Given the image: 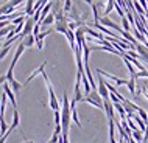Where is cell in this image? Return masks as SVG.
I'll return each mask as SVG.
<instances>
[{"instance_id":"obj_1","label":"cell","mask_w":148,"mask_h":143,"mask_svg":"<svg viewBox=\"0 0 148 143\" xmlns=\"http://www.w3.org/2000/svg\"><path fill=\"white\" fill-rule=\"evenodd\" d=\"M47 89H49V97H50L49 104H50L51 109H53V112H55V110H61V107H59V103H58V98H56V95H55L53 87H51V82H49V84H47Z\"/></svg>"},{"instance_id":"obj_2","label":"cell","mask_w":148,"mask_h":143,"mask_svg":"<svg viewBox=\"0 0 148 143\" xmlns=\"http://www.w3.org/2000/svg\"><path fill=\"white\" fill-rule=\"evenodd\" d=\"M100 23H101L103 27H106V28H112L115 33H120V34L123 33V28H120L117 23L112 22L109 17H105V16H101V17H100Z\"/></svg>"},{"instance_id":"obj_3","label":"cell","mask_w":148,"mask_h":143,"mask_svg":"<svg viewBox=\"0 0 148 143\" xmlns=\"http://www.w3.org/2000/svg\"><path fill=\"white\" fill-rule=\"evenodd\" d=\"M98 93H100V97L103 98V100H109V95L111 92L108 90V87H106V81L103 79V76H100L98 78Z\"/></svg>"},{"instance_id":"obj_4","label":"cell","mask_w":148,"mask_h":143,"mask_svg":"<svg viewBox=\"0 0 148 143\" xmlns=\"http://www.w3.org/2000/svg\"><path fill=\"white\" fill-rule=\"evenodd\" d=\"M36 27V20L33 17H27L25 20V27H23V31H22V37H27V36L33 34V30Z\"/></svg>"},{"instance_id":"obj_5","label":"cell","mask_w":148,"mask_h":143,"mask_svg":"<svg viewBox=\"0 0 148 143\" xmlns=\"http://www.w3.org/2000/svg\"><path fill=\"white\" fill-rule=\"evenodd\" d=\"M97 73H100L101 76H106L108 79H111V81H114L115 86H126L128 84V79L117 78V76H114V75H109V73H106V72H103V70H100V69H97Z\"/></svg>"},{"instance_id":"obj_6","label":"cell","mask_w":148,"mask_h":143,"mask_svg":"<svg viewBox=\"0 0 148 143\" xmlns=\"http://www.w3.org/2000/svg\"><path fill=\"white\" fill-rule=\"evenodd\" d=\"M25 48H27V47L23 45V42H22V41L17 44V47H16V53H14V58H13V61H11V65H10L11 69H14V65L17 64L19 58L22 56V53H23V51H25Z\"/></svg>"},{"instance_id":"obj_7","label":"cell","mask_w":148,"mask_h":143,"mask_svg":"<svg viewBox=\"0 0 148 143\" xmlns=\"http://www.w3.org/2000/svg\"><path fill=\"white\" fill-rule=\"evenodd\" d=\"M3 90H5V93L8 95V98H10V101H11V104H13L14 109H17V103H16V95L13 92V89H11V86H10V82H5L3 84Z\"/></svg>"},{"instance_id":"obj_8","label":"cell","mask_w":148,"mask_h":143,"mask_svg":"<svg viewBox=\"0 0 148 143\" xmlns=\"http://www.w3.org/2000/svg\"><path fill=\"white\" fill-rule=\"evenodd\" d=\"M105 110L108 115V120H114V104L109 100H105Z\"/></svg>"},{"instance_id":"obj_9","label":"cell","mask_w":148,"mask_h":143,"mask_svg":"<svg viewBox=\"0 0 148 143\" xmlns=\"http://www.w3.org/2000/svg\"><path fill=\"white\" fill-rule=\"evenodd\" d=\"M45 64H47V61H45V62H42V64L39 65V69H36V70L33 72V73H31L28 78H27V81H25V84H23V86H27V84H28V82L31 81V79H33V78H36V76H38V75H42L44 69H45Z\"/></svg>"},{"instance_id":"obj_10","label":"cell","mask_w":148,"mask_h":143,"mask_svg":"<svg viewBox=\"0 0 148 143\" xmlns=\"http://www.w3.org/2000/svg\"><path fill=\"white\" fill-rule=\"evenodd\" d=\"M55 30L61 34H66L67 31H69V23L67 22H56L55 23Z\"/></svg>"},{"instance_id":"obj_11","label":"cell","mask_w":148,"mask_h":143,"mask_svg":"<svg viewBox=\"0 0 148 143\" xmlns=\"http://www.w3.org/2000/svg\"><path fill=\"white\" fill-rule=\"evenodd\" d=\"M19 125H21V115H19V110H17V109H14V112H13V123H11V128L16 129V128H19Z\"/></svg>"},{"instance_id":"obj_12","label":"cell","mask_w":148,"mask_h":143,"mask_svg":"<svg viewBox=\"0 0 148 143\" xmlns=\"http://www.w3.org/2000/svg\"><path fill=\"white\" fill-rule=\"evenodd\" d=\"M114 8H115V0H108L106 8H105V11H103V16H105V17H108V14L112 13Z\"/></svg>"},{"instance_id":"obj_13","label":"cell","mask_w":148,"mask_h":143,"mask_svg":"<svg viewBox=\"0 0 148 143\" xmlns=\"http://www.w3.org/2000/svg\"><path fill=\"white\" fill-rule=\"evenodd\" d=\"M22 42H23V45L28 48V47H33L34 45V42H36V37H34V34H30V36H27V37H23L22 39Z\"/></svg>"},{"instance_id":"obj_14","label":"cell","mask_w":148,"mask_h":143,"mask_svg":"<svg viewBox=\"0 0 148 143\" xmlns=\"http://www.w3.org/2000/svg\"><path fill=\"white\" fill-rule=\"evenodd\" d=\"M122 58H123V61H125V65L128 67V70H130L131 76H136V73H137V72H136V69H134V67H133V64H131V61H130V59L126 58V54H123Z\"/></svg>"},{"instance_id":"obj_15","label":"cell","mask_w":148,"mask_h":143,"mask_svg":"<svg viewBox=\"0 0 148 143\" xmlns=\"http://www.w3.org/2000/svg\"><path fill=\"white\" fill-rule=\"evenodd\" d=\"M126 86H128V90H130L133 95L137 93V92H136V78H134V76H131L130 79H128V84H126Z\"/></svg>"},{"instance_id":"obj_16","label":"cell","mask_w":148,"mask_h":143,"mask_svg":"<svg viewBox=\"0 0 148 143\" xmlns=\"http://www.w3.org/2000/svg\"><path fill=\"white\" fill-rule=\"evenodd\" d=\"M51 23H56V17H55V14H51V13H50V14L42 20L41 25H51Z\"/></svg>"},{"instance_id":"obj_17","label":"cell","mask_w":148,"mask_h":143,"mask_svg":"<svg viewBox=\"0 0 148 143\" xmlns=\"http://www.w3.org/2000/svg\"><path fill=\"white\" fill-rule=\"evenodd\" d=\"M131 137H133L137 143H143V132H142V131H139V129L133 131V136H131Z\"/></svg>"},{"instance_id":"obj_18","label":"cell","mask_w":148,"mask_h":143,"mask_svg":"<svg viewBox=\"0 0 148 143\" xmlns=\"http://www.w3.org/2000/svg\"><path fill=\"white\" fill-rule=\"evenodd\" d=\"M67 14H69L70 17H72V20H73V22H79V13L77 11V8H75V6L72 8V10H70Z\"/></svg>"},{"instance_id":"obj_19","label":"cell","mask_w":148,"mask_h":143,"mask_svg":"<svg viewBox=\"0 0 148 143\" xmlns=\"http://www.w3.org/2000/svg\"><path fill=\"white\" fill-rule=\"evenodd\" d=\"M122 28H123V31H126V33H130V31H131V25H130L128 17H123L122 19Z\"/></svg>"},{"instance_id":"obj_20","label":"cell","mask_w":148,"mask_h":143,"mask_svg":"<svg viewBox=\"0 0 148 143\" xmlns=\"http://www.w3.org/2000/svg\"><path fill=\"white\" fill-rule=\"evenodd\" d=\"M10 86H11V89H13V92H14V93H16V92H19V90L22 89V84H21L19 81H16V79H14L13 82H11Z\"/></svg>"},{"instance_id":"obj_21","label":"cell","mask_w":148,"mask_h":143,"mask_svg":"<svg viewBox=\"0 0 148 143\" xmlns=\"http://www.w3.org/2000/svg\"><path fill=\"white\" fill-rule=\"evenodd\" d=\"M72 8H73V5H72V0H64V8H62L64 13L67 14V13L72 10Z\"/></svg>"},{"instance_id":"obj_22","label":"cell","mask_w":148,"mask_h":143,"mask_svg":"<svg viewBox=\"0 0 148 143\" xmlns=\"http://www.w3.org/2000/svg\"><path fill=\"white\" fill-rule=\"evenodd\" d=\"M5 76H6V82H10V84L14 81V76H13V69H11V67L8 69V72H6V75H5Z\"/></svg>"},{"instance_id":"obj_23","label":"cell","mask_w":148,"mask_h":143,"mask_svg":"<svg viewBox=\"0 0 148 143\" xmlns=\"http://www.w3.org/2000/svg\"><path fill=\"white\" fill-rule=\"evenodd\" d=\"M137 114H139V117H140L142 120H143V121H145L147 125H148V114H147L145 110L142 109V107H140V109H139V112H137Z\"/></svg>"},{"instance_id":"obj_24","label":"cell","mask_w":148,"mask_h":143,"mask_svg":"<svg viewBox=\"0 0 148 143\" xmlns=\"http://www.w3.org/2000/svg\"><path fill=\"white\" fill-rule=\"evenodd\" d=\"M55 125L61 126V112L59 110H55Z\"/></svg>"},{"instance_id":"obj_25","label":"cell","mask_w":148,"mask_h":143,"mask_svg":"<svg viewBox=\"0 0 148 143\" xmlns=\"http://www.w3.org/2000/svg\"><path fill=\"white\" fill-rule=\"evenodd\" d=\"M49 34H50V31H41V33L36 36V41H44L45 36H49Z\"/></svg>"},{"instance_id":"obj_26","label":"cell","mask_w":148,"mask_h":143,"mask_svg":"<svg viewBox=\"0 0 148 143\" xmlns=\"http://www.w3.org/2000/svg\"><path fill=\"white\" fill-rule=\"evenodd\" d=\"M8 51H10L8 47H2V48H0V61H2V59H5V56L8 54Z\"/></svg>"},{"instance_id":"obj_27","label":"cell","mask_w":148,"mask_h":143,"mask_svg":"<svg viewBox=\"0 0 148 143\" xmlns=\"http://www.w3.org/2000/svg\"><path fill=\"white\" fill-rule=\"evenodd\" d=\"M139 93H142L143 97H145L147 100H148V89H147V86H142V89H140V90H139V92H137V95H139Z\"/></svg>"},{"instance_id":"obj_28","label":"cell","mask_w":148,"mask_h":143,"mask_svg":"<svg viewBox=\"0 0 148 143\" xmlns=\"http://www.w3.org/2000/svg\"><path fill=\"white\" fill-rule=\"evenodd\" d=\"M22 2H25V0H10V2H8V3H10V6H13V8H16V6H17V5H21Z\"/></svg>"},{"instance_id":"obj_29","label":"cell","mask_w":148,"mask_h":143,"mask_svg":"<svg viewBox=\"0 0 148 143\" xmlns=\"http://www.w3.org/2000/svg\"><path fill=\"white\" fill-rule=\"evenodd\" d=\"M36 47H38V50H42L44 48V41H36Z\"/></svg>"},{"instance_id":"obj_30","label":"cell","mask_w":148,"mask_h":143,"mask_svg":"<svg viewBox=\"0 0 148 143\" xmlns=\"http://www.w3.org/2000/svg\"><path fill=\"white\" fill-rule=\"evenodd\" d=\"M147 142H148V125H147L145 132H143V143H147Z\"/></svg>"},{"instance_id":"obj_31","label":"cell","mask_w":148,"mask_h":143,"mask_svg":"<svg viewBox=\"0 0 148 143\" xmlns=\"http://www.w3.org/2000/svg\"><path fill=\"white\" fill-rule=\"evenodd\" d=\"M6 82V76L5 75H2V76H0V86H3Z\"/></svg>"},{"instance_id":"obj_32","label":"cell","mask_w":148,"mask_h":143,"mask_svg":"<svg viewBox=\"0 0 148 143\" xmlns=\"http://www.w3.org/2000/svg\"><path fill=\"white\" fill-rule=\"evenodd\" d=\"M83 2H84V3H87V5H90V6H92V5H94V3H95L94 0H83Z\"/></svg>"},{"instance_id":"obj_33","label":"cell","mask_w":148,"mask_h":143,"mask_svg":"<svg viewBox=\"0 0 148 143\" xmlns=\"http://www.w3.org/2000/svg\"><path fill=\"white\" fill-rule=\"evenodd\" d=\"M0 121H5V117H3V114H2V110H0Z\"/></svg>"},{"instance_id":"obj_34","label":"cell","mask_w":148,"mask_h":143,"mask_svg":"<svg viewBox=\"0 0 148 143\" xmlns=\"http://www.w3.org/2000/svg\"><path fill=\"white\" fill-rule=\"evenodd\" d=\"M147 19H148V13H147Z\"/></svg>"}]
</instances>
